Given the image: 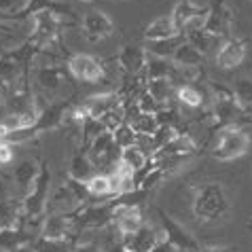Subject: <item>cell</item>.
I'll return each instance as SVG.
<instances>
[{
	"label": "cell",
	"instance_id": "cell-44",
	"mask_svg": "<svg viewBox=\"0 0 252 252\" xmlns=\"http://www.w3.org/2000/svg\"><path fill=\"white\" fill-rule=\"evenodd\" d=\"M199 252H231V250H227V248H201Z\"/></svg>",
	"mask_w": 252,
	"mask_h": 252
},
{
	"label": "cell",
	"instance_id": "cell-32",
	"mask_svg": "<svg viewBox=\"0 0 252 252\" xmlns=\"http://www.w3.org/2000/svg\"><path fill=\"white\" fill-rule=\"evenodd\" d=\"M127 123L134 127V131L140 136H146V138H151L155 131L159 129V121H157V115H146V113H136V117H131L127 119Z\"/></svg>",
	"mask_w": 252,
	"mask_h": 252
},
{
	"label": "cell",
	"instance_id": "cell-26",
	"mask_svg": "<svg viewBox=\"0 0 252 252\" xmlns=\"http://www.w3.org/2000/svg\"><path fill=\"white\" fill-rule=\"evenodd\" d=\"M204 58L206 55L201 53L199 49H195L191 43H187V38H185V43L176 49V53H174L172 62L176 68H199Z\"/></svg>",
	"mask_w": 252,
	"mask_h": 252
},
{
	"label": "cell",
	"instance_id": "cell-7",
	"mask_svg": "<svg viewBox=\"0 0 252 252\" xmlns=\"http://www.w3.org/2000/svg\"><path fill=\"white\" fill-rule=\"evenodd\" d=\"M62 15L55 11H40L32 17V40L36 45H49L58 38Z\"/></svg>",
	"mask_w": 252,
	"mask_h": 252
},
{
	"label": "cell",
	"instance_id": "cell-5",
	"mask_svg": "<svg viewBox=\"0 0 252 252\" xmlns=\"http://www.w3.org/2000/svg\"><path fill=\"white\" fill-rule=\"evenodd\" d=\"M208 11H210V6H197L191 0H180L172 9V19L180 32L197 30V28H204Z\"/></svg>",
	"mask_w": 252,
	"mask_h": 252
},
{
	"label": "cell",
	"instance_id": "cell-12",
	"mask_svg": "<svg viewBox=\"0 0 252 252\" xmlns=\"http://www.w3.org/2000/svg\"><path fill=\"white\" fill-rule=\"evenodd\" d=\"M81 30L85 34L87 40L92 43H97V40H104L108 38L115 30V24L106 13L102 11H89L83 15V22H81Z\"/></svg>",
	"mask_w": 252,
	"mask_h": 252
},
{
	"label": "cell",
	"instance_id": "cell-11",
	"mask_svg": "<svg viewBox=\"0 0 252 252\" xmlns=\"http://www.w3.org/2000/svg\"><path fill=\"white\" fill-rule=\"evenodd\" d=\"M119 146L115 144V138H113V131H102L97 134L92 142H89V151H87V157L92 159L94 165H104V163H113L115 159H119L121 153Z\"/></svg>",
	"mask_w": 252,
	"mask_h": 252
},
{
	"label": "cell",
	"instance_id": "cell-27",
	"mask_svg": "<svg viewBox=\"0 0 252 252\" xmlns=\"http://www.w3.org/2000/svg\"><path fill=\"white\" fill-rule=\"evenodd\" d=\"M36 83L38 87L47 94H55L64 83V70L58 66H43L36 72Z\"/></svg>",
	"mask_w": 252,
	"mask_h": 252
},
{
	"label": "cell",
	"instance_id": "cell-22",
	"mask_svg": "<svg viewBox=\"0 0 252 252\" xmlns=\"http://www.w3.org/2000/svg\"><path fill=\"white\" fill-rule=\"evenodd\" d=\"M240 104L235 102V95L229 92H219L216 94V102H214V121L216 125H227L235 119V115L240 113Z\"/></svg>",
	"mask_w": 252,
	"mask_h": 252
},
{
	"label": "cell",
	"instance_id": "cell-1",
	"mask_svg": "<svg viewBox=\"0 0 252 252\" xmlns=\"http://www.w3.org/2000/svg\"><path fill=\"white\" fill-rule=\"evenodd\" d=\"M193 216L201 225H219L231 212V199L220 183H204L193 191Z\"/></svg>",
	"mask_w": 252,
	"mask_h": 252
},
{
	"label": "cell",
	"instance_id": "cell-3",
	"mask_svg": "<svg viewBox=\"0 0 252 252\" xmlns=\"http://www.w3.org/2000/svg\"><path fill=\"white\" fill-rule=\"evenodd\" d=\"M250 149V136L244 129L237 127H222L219 131V142H216L212 157L219 161H231L242 155H246Z\"/></svg>",
	"mask_w": 252,
	"mask_h": 252
},
{
	"label": "cell",
	"instance_id": "cell-9",
	"mask_svg": "<svg viewBox=\"0 0 252 252\" xmlns=\"http://www.w3.org/2000/svg\"><path fill=\"white\" fill-rule=\"evenodd\" d=\"M113 222L121 235H131L144 225V216L136 204H129V201H115Z\"/></svg>",
	"mask_w": 252,
	"mask_h": 252
},
{
	"label": "cell",
	"instance_id": "cell-23",
	"mask_svg": "<svg viewBox=\"0 0 252 252\" xmlns=\"http://www.w3.org/2000/svg\"><path fill=\"white\" fill-rule=\"evenodd\" d=\"M195 151V140L189 134H176L159 149L157 157H189Z\"/></svg>",
	"mask_w": 252,
	"mask_h": 252
},
{
	"label": "cell",
	"instance_id": "cell-17",
	"mask_svg": "<svg viewBox=\"0 0 252 252\" xmlns=\"http://www.w3.org/2000/svg\"><path fill=\"white\" fill-rule=\"evenodd\" d=\"M72 227H74L72 214H49L47 219H43L40 237H49V240H68Z\"/></svg>",
	"mask_w": 252,
	"mask_h": 252
},
{
	"label": "cell",
	"instance_id": "cell-41",
	"mask_svg": "<svg viewBox=\"0 0 252 252\" xmlns=\"http://www.w3.org/2000/svg\"><path fill=\"white\" fill-rule=\"evenodd\" d=\"M149 252H178V250H176V248H174V246H172V244H170V242H167V240H165V237H161V240H159V242H157V244H155V246H153V248H151Z\"/></svg>",
	"mask_w": 252,
	"mask_h": 252
},
{
	"label": "cell",
	"instance_id": "cell-19",
	"mask_svg": "<svg viewBox=\"0 0 252 252\" xmlns=\"http://www.w3.org/2000/svg\"><path fill=\"white\" fill-rule=\"evenodd\" d=\"M180 32L176 24H174L172 15H161L157 19L144 28V40L146 43H155V40H165V38H174V36H180Z\"/></svg>",
	"mask_w": 252,
	"mask_h": 252
},
{
	"label": "cell",
	"instance_id": "cell-21",
	"mask_svg": "<svg viewBox=\"0 0 252 252\" xmlns=\"http://www.w3.org/2000/svg\"><path fill=\"white\" fill-rule=\"evenodd\" d=\"M79 206H81L79 199L74 197V193L70 191V187L64 183V185H60L58 189H55L53 195L49 197L47 210L51 214H72Z\"/></svg>",
	"mask_w": 252,
	"mask_h": 252
},
{
	"label": "cell",
	"instance_id": "cell-6",
	"mask_svg": "<svg viewBox=\"0 0 252 252\" xmlns=\"http://www.w3.org/2000/svg\"><path fill=\"white\" fill-rule=\"evenodd\" d=\"M233 24H235V15H233V11H231V6L225 0H214V2L210 4L204 30L214 34L216 38H222V36H229L231 34Z\"/></svg>",
	"mask_w": 252,
	"mask_h": 252
},
{
	"label": "cell",
	"instance_id": "cell-29",
	"mask_svg": "<svg viewBox=\"0 0 252 252\" xmlns=\"http://www.w3.org/2000/svg\"><path fill=\"white\" fill-rule=\"evenodd\" d=\"M176 76V66L172 60H161V58H149L146 60V79H172Z\"/></svg>",
	"mask_w": 252,
	"mask_h": 252
},
{
	"label": "cell",
	"instance_id": "cell-16",
	"mask_svg": "<svg viewBox=\"0 0 252 252\" xmlns=\"http://www.w3.org/2000/svg\"><path fill=\"white\" fill-rule=\"evenodd\" d=\"M244 58H246V43L240 38H227L225 43L219 47L216 64L222 70H233L242 64Z\"/></svg>",
	"mask_w": 252,
	"mask_h": 252
},
{
	"label": "cell",
	"instance_id": "cell-38",
	"mask_svg": "<svg viewBox=\"0 0 252 252\" xmlns=\"http://www.w3.org/2000/svg\"><path fill=\"white\" fill-rule=\"evenodd\" d=\"M113 138H115V144L119 149H127V146L138 144V134L127 121L121 123L117 129H113Z\"/></svg>",
	"mask_w": 252,
	"mask_h": 252
},
{
	"label": "cell",
	"instance_id": "cell-20",
	"mask_svg": "<svg viewBox=\"0 0 252 252\" xmlns=\"http://www.w3.org/2000/svg\"><path fill=\"white\" fill-rule=\"evenodd\" d=\"M38 174H40V165L34 159H22L15 167H13V183H15L19 191L24 193V197L32 189V185L36 183Z\"/></svg>",
	"mask_w": 252,
	"mask_h": 252
},
{
	"label": "cell",
	"instance_id": "cell-40",
	"mask_svg": "<svg viewBox=\"0 0 252 252\" xmlns=\"http://www.w3.org/2000/svg\"><path fill=\"white\" fill-rule=\"evenodd\" d=\"M15 159V144L0 142V165H9Z\"/></svg>",
	"mask_w": 252,
	"mask_h": 252
},
{
	"label": "cell",
	"instance_id": "cell-43",
	"mask_svg": "<svg viewBox=\"0 0 252 252\" xmlns=\"http://www.w3.org/2000/svg\"><path fill=\"white\" fill-rule=\"evenodd\" d=\"M9 134H11V131H9V129H6V127H4V125H2V123H0V142H4V140H6V138H9Z\"/></svg>",
	"mask_w": 252,
	"mask_h": 252
},
{
	"label": "cell",
	"instance_id": "cell-15",
	"mask_svg": "<svg viewBox=\"0 0 252 252\" xmlns=\"http://www.w3.org/2000/svg\"><path fill=\"white\" fill-rule=\"evenodd\" d=\"M68 106H70L68 102H53V104H49V106H45V108L38 113L36 121H34V125L30 127V131H32L34 136H36V134H40V131L60 127V125L66 121Z\"/></svg>",
	"mask_w": 252,
	"mask_h": 252
},
{
	"label": "cell",
	"instance_id": "cell-28",
	"mask_svg": "<svg viewBox=\"0 0 252 252\" xmlns=\"http://www.w3.org/2000/svg\"><path fill=\"white\" fill-rule=\"evenodd\" d=\"M119 163H123L127 170L138 174V172H142L146 167V163H149V157H146V153H144L142 146L134 144V146H127V149H121Z\"/></svg>",
	"mask_w": 252,
	"mask_h": 252
},
{
	"label": "cell",
	"instance_id": "cell-8",
	"mask_svg": "<svg viewBox=\"0 0 252 252\" xmlns=\"http://www.w3.org/2000/svg\"><path fill=\"white\" fill-rule=\"evenodd\" d=\"M68 72L79 81L85 83H97L104 79V66L97 62L94 55L76 53L68 60Z\"/></svg>",
	"mask_w": 252,
	"mask_h": 252
},
{
	"label": "cell",
	"instance_id": "cell-35",
	"mask_svg": "<svg viewBox=\"0 0 252 252\" xmlns=\"http://www.w3.org/2000/svg\"><path fill=\"white\" fill-rule=\"evenodd\" d=\"M176 97L180 100V104H185L189 108H199L201 104H204V95L195 85L191 83H185V85L176 87Z\"/></svg>",
	"mask_w": 252,
	"mask_h": 252
},
{
	"label": "cell",
	"instance_id": "cell-30",
	"mask_svg": "<svg viewBox=\"0 0 252 252\" xmlns=\"http://www.w3.org/2000/svg\"><path fill=\"white\" fill-rule=\"evenodd\" d=\"M185 43V36H174V38H165V40H155V43L146 45V51L151 53V58H161V60H172L176 49Z\"/></svg>",
	"mask_w": 252,
	"mask_h": 252
},
{
	"label": "cell",
	"instance_id": "cell-4",
	"mask_svg": "<svg viewBox=\"0 0 252 252\" xmlns=\"http://www.w3.org/2000/svg\"><path fill=\"white\" fill-rule=\"evenodd\" d=\"M157 216H159V222H161V233H163V237L178 252H199L201 250L197 240H195V237L189 233V231L180 225V222L174 220L167 212H163V210H157Z\"/></svg>",
	"mask_w": 252,
	"mask_h": 252
},
{
	"label": "cell",
	"instance_id": "cell-39",
	"mask_svg": "<svg viewBox=\"0 0 252 252\" xmlns=\"http://www.w3.org/2000/svg\"><path fill=\"white\" fill-rule=\"evenodd\" d=\"M161 108H165V106H161V104H157L155 100H153V97L149 95V94H142L138 97V110L140 113H146V115H157Z\"/></svg>",
	"mask_w": 252,
	"mask_h": 252
},
{
	"label": "cell",
	"instance_id": "cell-33",
	"mask_svg": "<svg viewBox=\"0 0 252 252\" xmlns=\"http://www.w3.org/2000/svg\"><path fill=\"white\" fill-rule=\"evenodd\" d=\"M85 185H87V191L92 197H115L110 174H95Z\"/></svg>",
	"mask_w": 252,
	"mask_h": 252
},
{
	"label": "cell",
	"instance_id": "cell-36",
	"mask_svg": "<svg viewBox=\"0 0 252 252\" xmlns=\"http://www.w3.org/2000/svg\"><path fill=\"white\" fill-rule=\"evenodd\" d=\"M34 252H72L74 248L70 246L68 240H49V237H38L30 244Z\"/></svg>",
	"mask_w": 252,
	"mask_h": 252
},
{
	"label": "cell",
	"instance_id": "cell-14",
	"mask_svg": "<svg viewBox=\"0 0 252 252\" xmlns=\"http://www.w3.org/2000/svg\"><path fill=\"white\" fill-rule=\"evenodd\" d=\"M163 237L161 229H155L151 225H142L136 233L131 235H123L121 240V248L125 252H149L155 244Z\"/></svg>",
	"mask_w": 252,
	"mask_h": 252
},
{
	"label": "cell",
	"instance_id": "cell-45",
	"mask_svg": "<svg viewBox=\"0 0 252 252\" xmlns=\"http://www.w3.org/2000/svg\"><path fill=\"white\" fill-rule=\"evenodd\" d=\"M81 2H92V0H81Z\"/></svg>",
	"mask_w": 252,
	"mask_h": 252
},
{
	"label": "cell",
	"instance_id": "cell-34",
	"mask_svg": "<svg viewBox=\"0 0 252 252\" xmlns=\"http://www.w3.org/2000/svg\"><path fill=\"white\" fill-rule=\"evenodd\" d=\"M187 43H191L195 49H199V51L206 55L210 49L219 43V38H216L214 34H210L208 30H204V28H197V30L187 32Z\"/></svg>",
	"mask_w": 252,
	"mask_h": 252
},
{
	"label": "cell",
	"instance_id": "cell-42",
	"mask_svg": "<svg viewBox=\"0 0 252 252\" xmlns=\"http://www.w3.org/2000/svg\"><path fill=\"white\" fill-rule=\"evenodd\" d=\"M72 252H102V250L95 244H79V246H74Z\"/></svg>",
	"mask_w": 252,
	"mask_h": 252
},
{
	"label": "cell",
	"instance_id": "cell-18",
	"mask_svg": "<svg viewBox=\"0 0 252 252\" xmlns=\"http://www.w3.org/2000/svg\"><path fill=\"white\" fill-rule=\"evenodd\" d=\"M146 60L149 55L140 45H125L121 47V51L117 55V62L127 74H138L146 68Z\"/></svg>",
	"mask_w": 252,
	"mask_h": 252
},
{
	"label": "cell",
	"instance_id": "cell-10",
	"mask_svg": "<svg viewBox=\"0 0 252 252\" xmlns=\"http://www.w3.org/2000/svg\"><path fill=\"white\" fill-rule=\"evenodd\" d=\"M113 216H115V204H97V206H87L85 210L76 212L72 219H74V225L76 227H83V229H102L113 222Z\"/></svg>",
	"mask_w": 252,
	"mask_h": 252
},
{
	"label": "cell",
	"instance_id": "cell-24",
	"mask_svg": "<svg viewBox=\"0 0 252 252\" xmlns=\"http://www.w3.org/2000/svg\"><path fill=\"white\" fill-rule=\"evenodd\" d=\"M19 219H24V204L17 199H0V231L19 227Z\"/></svg>",
	"mask_w": 252,
	"mask_h": 252
},
{
	"label": "cell",
	"instance_id": "cell-25",
	"mask_svg": "<svg viewBox=\"0 0 252 252\" xmlns=\"http://www.w3.org/2000/svg\"><path fill=\"white\" fill-rule=\"evenodd\" d=\"M94 167L95 165L92 163V159L87 157V153H74L68 163V178L79 180V183H87L92 176H95Z\"/></svg>",
	"mask_w": 252,
	"mask_h": 252
},
{
	"label": "cell",
	"instance_id": "cell-13",
	"mask_svg": "<svg viewBox=\"0 0 252 252\" xmlns=\"http://www.w3.org/2000/svg\"><path fill=\"white\" fill-rule=\"evenodd\" d=\"M83 113L92 119H97V121H102L104 117H108L110 113H115V110H121V95L119 94H95L92 97H87V102L83 104Z\"/></svg>",
	"mask_w": 252,
	"mask_h": 252
},
{
	"label": "cell",
	"instance_id": "cell-31",
	"mask_svg": "<svg viewBox=\"0 0 252 252\" xmlns=\"http://www.w3.org/2000/svg\"><path fill=\"white\" fill-rule=\"evenodd\" d=\"M146 94H149L157 104H161V106H167L172 94H176V89H174V81L172 79L149 81V85H146Z\"/></svg>",
	"mask_w": 252,
	"mask_h": 252
},
{
	"label": "cell",
	"instance_id": "cell-2",
	"mask_svg": "<svg viewBox=\"0 0 252 252\" xmlns=\"http://www.w3.org/2000/svg\"><path fill=\"white\" fill-rule=\"evenodd\" d=\"M49 185H51V172H49V165L43 163V165H40V174H38L36 183L32 185V189L28 191V195L22 199V204H24V219L38 220L40 216L47 212Z\"/></svg>",
	"mask_w": 252,
	"mask_h": 252
},
{
	"label": "cell",
	"instance_id": "cell-37",
	"mask_svg": "<svg viewBox=\"0 0 252 252\" xmlns=\"http://www.w3.org/2000/svg\"><path fill=\"white\" fill-rule=\"evenodd\" d=\"M233 95L242 110H252V79H237Z\"/></svg>",
	"mask_w": 252,
	"mask_h": 252
}]
</instances>
